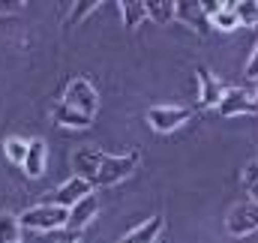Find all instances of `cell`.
I'll return each mask as SVG.
<instances>
[{
  "label": "cell",
  "instance_id": "cell-1",
  "mask_svg": "<svg viewBox=\"0 0 258 243\" xmlns=\"http://www.w3.org/2000/svg\"><path fill=\"white\" fill-rule=\"evenodd\" d=\"M138 150H129L123 156H111V153H102V150H93V147H78L72 153V168L78 177L90 183V186H114L123 177H129L135 168H138Z\"/></svg>",
  "mask_w": 258,
  "mask_h": 243
},
{
  "label": "cell",
  "instance_id": "cell-2",
  "mask_svg": "<svg viewBox=\"0 0 258 243\" xmlns=\"http://www.w3.org/2000/svg\"><path fill=\"white\" fill-rule=\"evenodd\" d=\"M18 219H21V228H33V231H57V228H66V222H69V210H66V207H57V204H39V207L24 210Z\"/></svg>",
  "mask_w": 258,
  "mask_h": 243
},
{
  "label": "cell",
  "instance_id": "cell-3",
  "mask_svg": "<svg viewBox=\"0 0 258 243\" xmlns=\"http://www.w3.org/2000/svg\"><path fill=\"white\" fill-rule=\"evenodd\" d=\"M63 102L69 105V108H75V111L93 117L96 108H99V93H96V87H93L87 78H72V81L66 84Z\"/></svg>",
  "mask_w": 258,
  "mask_h": 243
},
{
  "label": "cell",
  "instance_id": "cell-4",
  "mask_svg": "<svg viewBox=\"0 0 258 243\" xmlns=\"http://www.w3.org/2000/svg\"><path fill=\"white\" fill-rule=\"evenodd\" d=\"M192 114H195V108H186V105H153V108H147V123L156 132H174Z\"/></svg>",
  "mask_w": 258,
  "mask_h": 243
},
{
  "label": "cell",
  "instance_id": "cell-5",
  "mask_svg": "<svg viewBox=\"0 0 258 243\" xmlns=\"http://www.w3.org/2000/svg\"><path fill=\"white\" fill-rule=\"evenodd\" d=\"M225 228L234 237H246V234L258 231V201H240V204H234L228 210Z\"/></svg>",
  "mask_w": 258,
  "mask_h": 243
},
{
  "label": "cell",
  "instance_id": "cell-6",
  "mask_svg": "<svg viewBox=\"0 0 258 243\" xmlns=\"http://www.w3.org/2000/svg\"><path fill=\"white\" fill-rule=\"evenodd\" d=\"M90 192H93V186L84 180V177L75 174V177H69V180L60 183L54 192H48V195H45V198H48L45 204H57V207H66V210H69V207H75V204H78L84 195H90Z\"/></svg>",
  "mask_w": 258,
  "mask_h": 243
},
{
  "label": "cell",
  "instance_id": "cell-7",
  "mask_svg": "<svg viewBox=\"0 0 258 243\" xmlns=\"http://www.w3.org/2000/svg\"><path fill=\"white\" fill-rule=\"evenodd\" d=\"M222 117H237V114H258V102L243 90V87H228L222 102H219Z\"/></svg>",
  "mask_w": 258,
  "mask_h": 243
},
{
  "label": "cell",
  "instance_id": "cell-8",
  "mask_svg": "<svg viewBox=\"0 0 258 243\" xmlns=\"http://www.w3.org/2000/svg\"><path fill=\"white\" fill-rule=\"evenodd\" d=\"M198 84H201L198 108H219V102L225 96V87L219 84V78H213V72L207 66H198Z\"/></svg>",
  "mask_w": 258,
  "mask_h": 243
},
{
  "label": "cell",
  "instance_id": "cell-9",
  "mask_svg": "<svg viewBox=\"0 0 258 243\" xmlns=\"http://www.w3.org/2000/svg\"><path fill=\"white\" fill-rule=\"evenodd\" d=\"M96 213H99V198L90 192V195H84L75 207H69V222H66V228L81 234V228H84V225H87Z\"/></svg>",
  "mask_w": 258,
  "mask_h": 243
},
{
  "label": "cell",
  "instance_id": "cell-10",
  "mask_svg": "<svg viewBox=\"0 0 258 243\" xmlns=\"http://www.w3.org/2000/svg\"><path fill=\"white\" fill-rule=\"evenodd\" d=\"M162 228H165V219L156 213V216H150L147 222H141L138 228H132L129 234H123L120 243H156V237L162 234Z\"/></svg>",
  "mask_w": 258,
  "mask_h": 243
},
{
  "label": "cell",
  "instance_id": "cell-11",
  "mask_svg": "<svg viewBox=\"0 0 258 243\" xmlns=\"http://www.w3.org/2000/svg\"><path fill=\"white\" fill-rule=\"evenodd\" d=\"M177 18H180V21H186L189 27H195L201 36L207 33V24H210V18L204 15L201 3H192V0H177Z\"/></svg>",
  "mask_w": 258,
  "mask_h": 243
},
{
  "label": "cell",
  "instance_id": "cell-12",
  "mask_svg": "<svg viewBox=\"0 0 258 243\" xmlns=\"http://www.w3.org/2000/svg\"><path fill=\"white\" fill-rule=\"evenodd\" d=\"M51 117H54L57 126H69V129H87V126L93 123V117H87V114H81V111L69 108L66 102H57V105H54Z\"/></svg>",
  "mask_w": 258,
  "mask_h": 243
},
{
  "label": "cell",
  "instance_id": "cell-13",
  "mask_svg": "<svg viewBox=\"0 0 258 243\" xmlns=\"http://www.w3.org/2000/svg\"><path fill=\"white\" fill-rule=\"evenodd\" d=\"M147 18L156 24H168L177 18V0H147Z\"/></svg>",
  "mask_w": 258,
  "mask_h": 243
},
{
  "label": "cell",
  "instance_id": "cell-14",
  "mask_svg": "<svg viewBox=\"0 0 258 243\" xmlns=\"http://www.w3.org/2000/svg\"><path fill=\"white\" fill-rule=\"evenodd\" d=\"M24 171H27V177H39L45 171V141L42 138L30 141V150H27V159H24Z\"/></svg>",
  "mask_w": 258,
  "mask_h": 243
},
{
  "label": "cell",
  "instance_id": "cell-15",
  "mask_svg": "<svg viewBox=\"0 0 258 243\" xmlns=\"http://www.w3.org/2000/svg\"><path fill=\"white\" fill-rule=\"evenodd\" d=\"M120 12H123V27H126V30H135V27L147 18V6H144L141 0H126V3L120 6Z\"/></svg>",
  "mask_w": 258,
  "mask_h": 243
},
{
  "label": "cell",
  "instance_id": "cell-16",
  "mask_svg": "<svg viewBox=\"0 0 258 243\" xmlns=\"http://www.w3.org/2000/svg\"><path fill=\"white\" fill-rule=\"evenodd\" d=\"M0 243H21V219L12 213H0Z\"/></svg>",
  "mask_w": 258,
  "mask_h": 243
},
{
  "label": "cell",
  "instance_id": "cell-17",
  "mask_svg": "<svg viewBox=\"0 0 258 243\" xmlns=\"http://www.w3.org/2000/svg\"><path fill=\"white\" fill-rule=\"evenodd\" d=\"M3 150H6V159H9V162H15V165H24V159H27V150H30V141L9 135V138L3 141Z\"/></svg>",
  "mask_w": 258,
  "mask_h": 243
},
{
  "label": "cell",
  "instance_id": "cell-18",
  "mask_svg": "<svg viewBox=\"0 0 258 243\" xmlns=\"http://www.w3.org/2000/svg\"><path fill=\"white\" fill-rule=\"evenodd\" d=\"M234 12H237V21H240V24H246V27H258V0L234 3Z\"/></svg>",
  "mask_w": 258,
  "mask_h": 243
},
{
  "label": "cell",
  "instance_id": "cell-19",
  "mask_svg": "<svg viewBox=\"0 0 258 243\" xmlns=\"http://www.w3.org/2000/svg\"><path fill=\"white\" fill-rule=\"evenodd\" d=\"M210 24H216L219 30H234L240 21H237V12H234V3H225L213 18H210Z\"/></svg>",
  "mask_w": 258,
  "mask_h": 243
},
{
  "label": "cell",
  "instance_id": "cell-20",
  "mask_svg": "<svg viewBox=\"0 0 258 243\" xmlns=\"http://www.w3.org/2000/svg\"><path fill=\"white\" fill-rule=\"evenodd\" d=\"M240 180H243V189H246V195H249V201H258V162H246V168H243V174H240Z\"/></svg>",
  "mask_w": 258,
  "mask_h": 243
},
{
  "label": "cell",
  "instance_id": "cell-21",
  "mask_svg": "<svg viewBox=\"0 0 258 243\" xmlns=\"http://www.w3.org/2000/svg\"><path fill=\"white\" fill-rule=\"evenodd\" d=\"M33 243H78V231L57 228V231H39Z\"/></svg>",
  "mask_w": 258,
  "mask_h": 243
},
{
  "label": "cell",
  "instance_id": "cell-22",
  "mask_svg": "<svg viewBox=\"0 0 258 243\" xmlns=\"http://www.w3.org/2000/svg\"><path fill=\"white\" fill-rule=\"evenodd\" d=\"M93 6H99L96 0H78L75 6H72V12L66 15V21H63V27H72V24H78L87 12H93Z\"/></svg>",
  "mask_w": 258,
  "mask_h": 243
},
{
  "label": "cell",
  "instance_id": "cell-23",
  "mask_svg": "<svg viewBox=\"0 0 258 243\" xmlns=\"http://www.w3.org/2000/svg\"><path fill=\"white\" fill-rule=\"evenodd\" d=\"M243 75H246V78H255V81H258V42H255V48H252V57H249V63H246Z\"/></svg>",
  "mask_w": 258,
  "mask_h": 243
},
{
  "label": "cell",
  "instance_id": "cell-24",
  "mask_svg": "<svg viewBox=\"0 0 258 243\" xmlns=\"http://www.w3.org/2000/svg\"><path fill=\"white\" fill-rule=\"evenodd\" d=\"M21 9V0H0V15H12V12H18Z\"/></svg>",
  "mask_w": 258,
  "mask_h": 243
},
{
  "label": "cell",
  "instance_id": "cell-25",
  "mask_svg": "<svg viewBox=\"0 0 258 243\" xmlns=\"http://www.w3.org/2000/svg\"><path fill=\"white\" fill-rule=\"evenodd\" d=\"M255 102H258V81H255Z\"/></svg>",
  "mask_w": 258,
  "mask_h": 243
}]
</instances>
